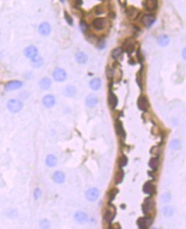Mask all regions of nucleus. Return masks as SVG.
Wrapping results in <instances>:
<instances>
[{
    "label": "nucleus",
    "mask_w": 186,
    "mask_h": 229,
    "mask_svg": "<svg viewBox=\"0 0 186 229\" xmlns=\"http://www.w3.org/2000/svg\"><path fill=\"white\" fill-rule=\"evenodd\" d=\"M22 85V82L21 81H18V80H13L10 81L9 83H7L5 85V90L6 91H13V90L18 89L21 87Z\"/></svg>",
    "instance_id": "nucleus-10"
},
{
    "label": "nucleus",
    "mask_w": 186,
    "mask_h": 229,
    "mask_svg": "<svg viewBox=\"0 0 186 229\" xmlns=\"http://www.w3.org/2000/svg\"><path fill=\"white\" fill-rule=\"evenodd\" d=\"M170 39L167 35H161L158 39H157V43L160 46H166L169 44Z\"/></svg>",
    "instance_id": "nucleus-20"
},
{
    "label": "nucleus",
    "mask_w": 186,
    "mask_h": 229,
    "mask_svg": "<svg viewBox=\"0 0 186 229\" xmlns=\"http://www.w3.org/2000/svg\"><path fill=\"white\" fill-rule=\"evenodd\" d=\"M76 4L79 5H81L82 4H83V2H82V1H77V2H76Z\"/></svg>",
    "instance_id": "nucleus-46"
},
{
    "label": "nucleus",
    "mask_w": 186,
    "mask_h": 229,
    "mask_svg": "<svg viewBox=\"0 0 186 229\" xmlns=\"http://www.w3.org/2000/svg\"><path fill=\"white\" fill-rule=\"evenodd\" d=\"M76 92V88L74 86V85H68L66 86L65 90H64V93H65L66 96L68 97H72L75 94Z\"/></svg>",
    "instance_id": "nucleus-25"
},
{
    "label": "nucleus",
    "mask_w": 186,
    "mask_h": 229,
    "mask_svg": "<svg viewBox=\"0 0 186 229\" xmlns=\"http://www.w3.org/2000/svg\"><path fill=\"white\" fill-rule=\"evenodd\" d=\"M64 15H65V19L66 21H68V23L69 25H73V19H72V17L68 14V12H65Z\"/></svg>",
    "instance_id": "nucleus-40"
},
{
    "label": "nucleus",
    "mask_w": 186,
    "mask_h": 229,
    "mask_svg": "<svg viewBox=\"0 0 186 229\" xmlns=\"http://www.w3.org/2000/svg\"><path fill=\"white\" fill-rule=\"evenodd\" d=\"M75 59L77 61V63H79L80 64H84L88 60V56L86 55V53L80 51L75 55Z\"/></svg>",
    "instance_id": "nucleus-18"
},
{
    "label": "nucleus",
    "mask_w": 186,
    "mask_h": 229,
    "mask_svg": "<svg viewBox=\"0 0 186 229\" xmlns=\"http://www.w3.org/2000/svg\"><path fill=\"white\" fill-rule=\"evenodd\" d=\"M53 78L56 81H64L67 79V73L64 69L57 68L53 72Z\"/></svg>",
    "instance_id": "nucleus-2"
},
{
    "label": "nucleus",
    "mask_w": 186,
    "mask_h": 229,
    "mask_svg": "<svg viewBox=\"0 0 186 229\" xmlns=\"http://www.w3.org/2000/svg\"><path fill=\"white\" fill-rule=\"evenodd\" d=\"M109 229H114V228H113V227H109Z\"/></svg>",
    "instance_id": "nucleus-47"
},
{
    "label": "nucleus",
    "mask_w": 186,
    "mask_h": 229,
    "mask_svg": "<svg viewBox=\"0 0 186 229\" xmlns=\"http://www.w3.org/2000/svg\"><path fill=\"white\" fill-rule=\"evenodd\" d=\"M74 218L78 223H85L88 220V215L83 211H77L74 215Z\"/></svg>",
    "instance_id": "nucleus-9"
},
{
    "label": "nucleus",
    "mask_w": 186,
    "mask_h": 229,
    "mask_svg": "<svg viewBox=\"0 0 186 229\" xmlns=\"http://www.w3.org/2000/svg\"><path fill=\"white\" fill-rule=\"evenodd\" d=\"M126 164H127V157L125 155H123L119 159V166L120 168H122V167H125Z\"/></svg>",
    "instance_id": "nucleus-35"
},
{
    "label": "nucleus",
    "mask_w": 186,
    "mask_h": 229,
    "mask_svg": "<svg viewBox=\"0 0 186 229\" xmlns=\"http://www.w3.org/2000/svg\"><path fill=\"white\" fill-rule=\"evenodd\" d=\"M162 213H163V214H164L165 216H166V217H170V216H172V214H173V209H172V208L170 207V206H166V207H164L163 209H162Z\"/></svg>",
    "instance_id": "nucleus-30"
},
{
    "label": "nucleus",
    "mask_w": 186,
    "mask_h": 229,
    "mask_svg": "<svg viewBox=\"0 0 186 229\" xmlns=\"http://www.w3.org/2000/svg\"><path fill=\"white\" fill-rule=\"evenodd\" d=\"M109 104L111 106L112 109H115L116 106H117V104H118V98L116 97V95L110 92H109Z\"/></svg>",
    "instance_id": "nucleus-19"
},
{
    "label": "nucleus",
    "mask_w": 186,
    "mask_h": 229,
    "mask_svg": "<svg viewBox=\"0 0 186 229\" xmlns=\"http://www.w3.org/2000/svg\"><path fill=\"white\" fill-rule=\"evenodd\" d=\"M123 48H124V50H126L128 54H130V53H131V52L134 50V45H133L132 43L126 42V43H124Z\"/></svg>",
    "instance_id": "nucleus-31"
},
{
    "label": "nucleus",
    "mask_w": 186,
    "mask_h": 229,
    "mask_svg": "<svg viewBox=\"0 0 186 229\" xmlns=\"http://www.w3.org/2000/svg\"><path fill=\"white\" fill-rule=\"evenodd\" d=\"M144 7L149 11L156 10L158 8V2L156 0H147L144 2Z\"/></svg>",
    "instance_id": "nucleus-13"
},
{
    "label": "nucleus",
    "mask_w": 186,
    "mask_h": 229,
    "mask_svg": "<svg viewBox=\"0 0 186 229\" xmlns=\"http://www.w3.org/2000/svg\"><path fill=\"white\" fill-rule=\"evenodd\" d=\"M122 53H123V50H122V48L121 47H118V48H115V50L112 51V56L114 57V58H119V57H121V55H122Z\"/></svg>",
    "instance_id": "nucleus-32"
},
{
    "label": "nucleus",
    "mask_w": 186,
    "mask_h": 229,
    "mask_svg": "<svg viewBox=\"0 0 186 229\" xmlns=\"http://www.w3.org/2000/svg\"><path fill=\"white\" fill-rule=\"evenodd\" d=\"M41 194V191L39 189H37L35 191V192H34V198H35L36 199L37 198H39V196Z\"/></svg>",
    "instance_id": "nucleus-44"
},
{
    "label": "nucleus",
    "mask_w": 186,
    "mask_h": 229,
    "mask_svg": "<svg viewBox=\"0 0 186 229\" xmlns=\"http://www.w3.org/2000/svg\"><path fill=\"white\" fill-rule=\"evenodd\" d=\"M149 165H150V167L152 169L156 170L157 168H158V165H159V159L157 157H152L150 160Z\"/></svg>",
    "instance_id": "nucleus-27"
},
{
    "label": "nucleus",
    "mask_w": 186,
    "mask_h": 229,
    "mask_svg": "<svg viewBox=\"0 0 186 229\" xmlns=\"http://www.w3.org/2000/svg\"><path fill=\"white\" fill-rule=\"evenodd\" d=\"M106 75H107V77L108 78H112V76H113V70L111 68L109 67H108L107 69H106Z\"/></svg>",
    "instance_id": "nucleus-41"
},
{
    "label": "nucleus",
    "mask_w": 186,
    "mask_h": 229,
    "mask_svg": "<svg viewBox=\"0 0 186 229\" xmlns=\"http://www.w3.org/2000/svg\"><path fill=\"white\" fill-rule=\"evenodd\" d=\"M80 29L83 33H86V31H88L89 29V25L84 21H81L80 23Z\"/></svg>",
    "instance_id": "nucleus-38"
},
{
    "label": "nucleus",
    "mask_w": 186,
    "mask_h": 229,
    "mask_svg": "<svg viewBox=\"0 0 186 229\" xmlns=\"http://www.w3.org/2000/svg\"><path fill=\"white\" fill-rule=\"evenodd\" d=\"M156 20V16L154 15H152V14H146V15H144L142 17L141 21H142V23L145 27H151L155 23Z\"/></svg>",
    "instance_id": "nucleus-3"
},
{
    "label": "nucleus",
    "mask_w": 186,
    "mask_h": 229,
    "mask_svg": "<svg viewBox=\"0 0 186 229\" xmlns=\"http://www.w3.org/2000/svg\"><path fill=\"white\" fill-rule=\"evenodd\" d=\"M97 103H98V99H97V98L96 97L95 95L91 94L86 97V106H88V107H90V108H92V107H95Z\"/></svg>",
    "instance_id": "nucleus-12"
},
{
    "label": "nucleus",
    "mask_w": 186,
    "mask_h": 229,
    "mask_svg": "<svg viewBox=\"0 0 186 229\" xmlns=\"http://www.w3.org/2000/svg\"><path fill=\"white\" fill-rule=\"evenodd\" d=\"M152 223V219L150 217H141L137 220V226L141 229H145L149 227Z\"/></svg>",
    "instance_id": "nucleus-7"
},
{
    "label": "nucleus",
    "mask_w": 186,
    "mask_h": 229,
    "mask_svg": "<svg viewBox=\"0 0 186 229\" xmlns=\"http://www.w3.org/2000/svg\"><path fill=\"white\" fill-rule=\"evenodd\" d=\"M155 229H156V228H155Z\"/></svg>",
    "instance_id": "nucleus-48"
},
{
    "label": "nucleus",
    "mask_w": 186,
    "mask_h": 229,
    "mask_svg": "<svg viewBox=\"0 0 186 229\" xmlns=\"http://www.w3.org/2000/svg\"><path fill=\"white\" fill-rule=\"evenodd\" d=\"M124 171L122 169L119 170L115 174V184H121V182L123 181V179H124Z\"/></svg>",
    "instance_id": "nucleus-26"
},
{
    "label": "nucleus",
    "mask_w": 186,
    "mask_h": 229,
    "mask_svg": "<svg viewBox=\"0 0 186 229\" xmlns=\"http://www.w3.org/2000/svg\"><path fill=\"white\" fill-rule=\"evenodd\" d=\"M39 227L41 229H49L50 227V222L49 220L43 219L39 222Z\"/></svg>",
    "instance_id": "nucleus-33"
},
{
    "label": "nucleus",
    "mask_w": 186,
    "mask_h": 229,
    "mask_svg": "<svg viewBox=\"0 0 186 229\" xmlns=\"http://www.w3.org/2000/svg\"><path fill=\"white\" fill-rule=\"evenodd\" d=\"M55 103V98L52 95H46V97L43 98V105H45L46 107H47V108H51L52 106H54Z\"/></svg>",
    "instance_id": "nucleus-11"
},
{
    "label": "nucleus",
    "mask_w": 186,
    "mask_h": 229,
    "mask_svg": "<svg viewBox=\"0 0 186 229\" xmlns=\"http://www.w3.org/2000/svg\"><path fill=\"white\" fill-rule=\"evenodd\" d=\"M153 209V200H151L150 198H147L145 200V203L143 205V213L146 214H150Z\"/></svg>",
    "instance_id": "nucleus-15"
},
{
    "label": "nucleus",
    "mask_w": 186,
    "mask_h": 229,
    "mask_svg": "<svg viewBox=\"0 0 186 229\" xmlns=\"http://www.w3.org/2000/svg\"><path fill=\"white\" fill-rule=\"evenodd\" d=\"M107 21L105 18H96L92 21V27L96 30H102L106 27Z\"/></svg>",
    "instance_id": "nucleus-5"
},
{
    "label": "nucleus",
    "mask_w": 186,
    "mask_h": 229,
    "mask_svg": "<svg viewBox=\"0 0 186 229\" xmlns=\"http://www.w3.org/2000/svg\"><path fill=\"white\" fill-rule=\"evenodd\" d=\"M39 85L43 90H48L51 85V80L49 78H43L39 81Z\"/></svg>",
    "instance_id": "nucleus-23"
},
{
    "label": "nucleus",
    "mask_w": 186,
    "mask_h": 229,
    "mask_svg": "<svg viewBox=\"0 0 186 229\" xmlns=\"http://www.w3.org/2000/svg\"><path fill=\"white\" fill-rule=\"evenodd\" d=\"M143 192L146 194H153L156 192V186L152 184L150 181H148L143 185Z\"/></svg>",
    "instance_id": "nucleus-17"
},
{
    "label": "nucleus",
    "mask_w": 186,
    "mask_h": 229,
    "mask_svg": "<svg viewBox=\"0 0 186 229\" xmlns=\"http://www.w3.org/2000/svg\"><path fill=\"white\" fill-rule=\"evenodd\" d=\"M114 217H115V215L112 213L111 210H107V211H106L105 215H104V220H105L106 221L111 222V221H113V219H114Z\"/></svg>",
    "instance_id": "nucleus-34"
},
{
    "label": "nucleus",
    "mask_w": 186,
    "mask_h": 229,
    "mask_svg": "<svg viewBox=\"0 0 186 229\" xmlns=\"http://www.w3.org/2000/svg\"><path fill=\"white\" fill-rule=\"evenodd\" d=\"M182 56H183L184 59L186 60V47L183 50V51H182Z\"/></svg>",
    "instance_id": "nucleus-45"
},
{
    "label": "nucleus",
    "mask_w": 186,
    "mask_h": 229,
    "mask_svg": "<svg viewBox=\"0 0 186 229\" xmlns=\"http://www.w3.org/2000/svg\"><path fill=\"white\" fill-rule=\"evenodd\" d=\"M136 13H137V10L135 9V8H133V7H131V8H129L128 10H126V15H128L129 17L134 16ZM138 13H139V12H138Z\"/></svg>",
    "instance_id": "nucleus-37"
},
{
    "label": "nucleus",
    "mask_w": 186,
    "mask_h": 229,
    "mask_svg": "<svg viewBox=\"0 0 186 229\" xmlns=\"http://www.w3.org/2000/svg\"><path fill=\"white\" fill-rule=\"evenodd\" d=\"M38 53H39V50L34 45H30L27 49H25V56L28 58H31V59L35 58L36 56H38Z\"/></svg>",
    "instance_id": "nucleus-6"
},
{
    "label": "nucleus",
    "mask_w": 186,
    "mask_h": 229,
    "mask_svg": "<svg viewBox=\"0 0 186 229\" xmlns=\"http://www.w3.org/2000/svg\"><path fill=\"white\" fill-rule=\"evenodd\" d=\"M137 107L141 110L146 111L149 108V101L145 96H141L137 100Z\"/></svg>",
    "instance_id": "nucleus-8"
},
{
    "label": "nucleus",
    "mask_w": 186,
    "mask_h": 229,
    "mask_svg": "<svg viewBox=\"0 0 186 229\" xmlns=\"http://www.w3.org/2000/svg\"><path fill=\"white\" fill-rule=\"evenodd\" d=\"M51 31V27L49 23L47 22H43L41 23L39 27V32L42 35H48Z\"/></svg>",
    "instance_id": "nucleus-14"
},
{
    "label": "nucleus",
    "mask_w": 186,
    "mask_h": 229,
    "mask_svg": "<svg viewBox=\"0 0 186 229\" xmlns=\"http://www.w3.org/2000/svg\"><path fill=\"white\" fill-rule=\"evenodd\" d=\"M105 47V41L104 40H99L98 42H97V48H99V49H103Z\"/></svg>",
    "instance_id": "nucleus-43"
},
{
    "label": "nucleus",
    "mask_w": 186,
    "mask_h": 229,
    "mask_svg": "<svg viewBox=\"0 0 186 229\" xmlns=\"http://www.w3.org/2000/svg\"><path fill=\"white\" fill-rule=\"evenodd\" d=\"M95 13L96 15H101L103 13V9L102 8V6H96L95 8Z\"/></svg>",
    "instance_id": "nucleus-42"
},
{
    "label": "nucleus",
    "mask_w": 186,
    "mask_h": 229,
    "mask_svg": "<svg viewBox=\"0 0 186 229\" xmlns=\"http://www.w3.org/2000/svg\"><path fill=\"white\" fill-rule=\"evenodd\" d=\"M161 199L163 203H169L171 201V195L169 194V193H167V192L166 193H163V194L161 195Z\"/></svg>",
    "instance_id": "nucleus-36"
},
{
    "label": "nucleus",
    "mask_w": 186,
    "mask_h": 229,
    "mask_svg": "<svg viewBox=\"0 0 186 229\" xmlns=\"http://www.w3.org/2000/svg\"><path fill=\"white\" fill-rule=\"evenodd\" d=\"M53 179H54L55 183L61 184L65 180V174H63L62 172H61V171H56L53 174Z\"/></svg>",
    "instance_id": "nucleus-16"
},
{
    "label": "nucleus",
    "mask_w": 186,
    "mask_h": 229,
    "mask_svg": "<svg viewBox=\"0 0 186 229\" xmlns=\"http://www.w3.org/2000/svg\"><path fill=\"white\" fill-rule=\"evenodd\" d=\"M7 108L12 113H17L23 108L22 102L18 99H10L7 104Z\"/></svg>",
    "instance_id": "nucleus-1"
},
{
    "label": "nucleus",
    "mask_w": 186,
    "mask_h": 229,
    "mask_svg": "<svg viewBox=\"0 0 186 229\" xmlns=\"http://www.w3.org/2000/svg\"><path fill=\"white\" fill-rule=\"evenodd\" d=\"M46 164L49 167H54L56 165V163H57V160H56V157H55L54 155L50 154L47 156L46 161Z\"/></svg>",
    "instance_id": "nucleus-22"
},
{
    "label": "nucleus",
    "mask_w": 186,
    "mask_h": 229,
    "mask_svg": "<svg viewBox=\"0 0 186 229\" xmlns=\"http://www.w3.org/2000/svg\"><path fill=\"white\" fill-rule=\"evenodd\" d=\"M101 85H102V80L99 78H95V79L91 80L90 82V87L94 91L100 89Z\"/></svg>",
    "instance_id": "nucleus-21"
},
{
    "label": "nucleus",
    "mask_w": 186,
    "mask_h": 229,
    "mask_svg": "<svg viewBox=\"0 0 186 229\" xmlns=\"http://www.w3.org/2000/svg\"><path fill=\"white\" fill-rule=\"evenodd\" d=\"M99 194H100V192L96 188H90L86 191V199L89 200V201H95L98 198Z\"/></svg>",
    "instance_id": "nucleus-4"
},
{
    "label": "nucleus",
    "mask_w": 186,
    "mask_h": 229,
    "mask_svg": "<svg viewBox=\"0 0 186 229\" xmlns=\"http://www.w3.org/2000/svg\"><path fill=\"white\" fill-rule=\"evenodd\" d=\"M180 145H181V142L178 140H172L170 143V149L172 150H177L180 148Z\"/></svg>",
    "instance_id": "nucleus-29"
},
{
    "label": "nucleus",
    "mask_w": 186,
    "mask_h": 229,
    "mask_svg": "<svg viewBox=\"0 0 186 229\" xmlns=\"http://www.w3.org/2000/svg\"><path fill=\"white\" fill-rule=\"evenodd\" d=\"M117 192H118V190H112V191L109 192V200H110V201H112V200L115 198V195Z\"/></svg>",
    "instance_id": "nucleus-39"
},
{
    "label": "nucleus",
    "mask_w": 186,
    "mask_h": 229,
    "mask_svg": "<svg viewBox=\"0 0 186 229\" xmlns=\"http://www.w3.org/2000/svg\"><path fill=\"white\" fill-rule=\"evenodd\" d=\"M43 64H44V60L41 57H35V58L32 59V65L35 68L41 67Z\"/></svg>",
    "instance_id": "nucleus-28"
},
{
    "label": "nucleus",
    "mask_w": 186,
    "mask_h": 229,
    "mask_svg": "<svg viewBox=\"0 0 186 229\" xmlns=\"http://www.w3.org/2000/svg\"><path fill=\"white\" fill-rule=\"evenodd\" d=\"M115 130L117 135H119V136L125 135V131H124V128H123L122 122H121V121H119V120H117L115 122Z\"/></svg>",
    "instance_id": "nucleus-24"
}]
</instances>
